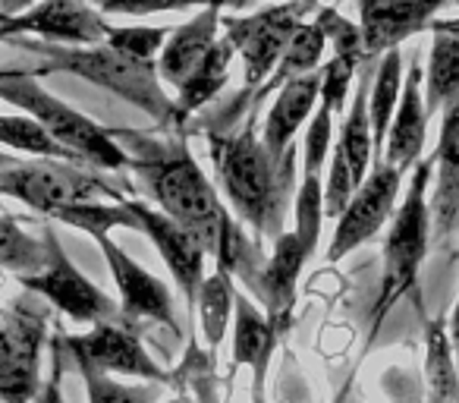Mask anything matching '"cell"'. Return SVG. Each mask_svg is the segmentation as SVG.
I'll return each instance as SVG.
<instances>
[{"instance_id": "6da1fadb", "label": "cell", "mask_w": 459, "mask_h": 403, "mask_svg": "<svg viewBox=\"0 0 459 403\" xmlns=\"http://www.w3.org/2000/svg\"><path fill=\"white\" fill-rule=\"evenodd\" d=\"M110 139L129 154V171L142 177L154 208L192 233L214 258L217 271L243 277L255 293L258 275L268 258L258 256V243L233 224L217 186L204 177L186 145V129H126L110 127Z\"/></svg>"}, {"instance_id": "7402d4cb", "label": "cell", "mask_w": 459, "mask_h": 403, "mask_svg": "<svg viewBox=\"0 0 459 403\" xmlns=\"http://www.w3.org/2000/svg\"><path fill=\"white\" fill-rule=\"evenodd\" d=\"M281 334L268 321L264 309L255 300L237 290V306H233V365H249L252 369V390H264L271 359H274Z\"/></svg>"}, {"instance_id": "5b68a950", "label": "cell", "mask_w": 459, "mask_h": 403, "mask_svg": "<svg viewBox=\"0 0 459 403\" xmlns=\"http://www.w3.org/2000/svg\"><path fill=\"white\" fill-rule=\"evenodd\" d=\"M0 101L13 104L22 114L39 120L66 152L76 154L82 164L98 167V171H123L129 167V154L110 139L104 127L79 114L66 101L45 89L39 76L29 70H0Z\"/></svg>"}, {"instance_id": "b9f144b4", "label": "cell", "mask_w": 459, "mask_h": 403, "mask_svg": "<svg viewBox=\"0 0 459 403\" xmlns=\"http://www.w3.org/2000/svg\"><path fill=\"white\" fill-rule=\"evenodd\" d=\"M350 390H352V375H350V381H346V384H343V388H340V394H337V397H333V400H331V403H346V397H350Z\"/></svg>"}, {"instance_id": "7c38bea8", "label": "cell", "mask_w": 459, "mask_h": 403, "mask_svg": "<svg viewBox=\"0 0 459 403\" xmlns=\"http://www.w3.org/2000/svg\"><path fill=\"white\" fill-rule=\"evenodd\" d=\"M0 26L10 39L35 35L39 41L73 48H95L104 45L110 35L104 13H98L89 0H39L35 7L22 10L16 16L0 13Z\"/></svg>"}, {"instance_id": "ba28073f", "label": "cell", "mask_w": 459, "mask_h": 403, "mask_svg": "<svg viewBox=\"0 0 459 403\" xmlns=\"http://www.w3.org/2000/svg\"><path fill=\"white\" fill-rule=\"evenodd\" d=\"M45 265L41 271L29 277H20V284L29 293H39L54 309L66 315V319L79 321V325H98V321H114L123 319L120 302H114L101 287L89 281L76 265L66 258L64 246H60L54 227H45Z\"/></svg>"}, {"instance_id": "7bdbcfd3", "label": "cell", "mask_w": 459, "mask_h": 403, "mask_svg": "<svg viewBox=\"0 0 459 403\" xmlns=\"http://www.w3.org/2000/svg\"><path fill=\"white\" fill-rule=\"evenodd\" d=\"M20 158H13L10 152H0V167H10V164H16Z\"/></svg>"}, {"instance_id": "f6af8a7d", "label": "cell", "mask_w": 459, "mask_h": 403, "mask_svg": "<svg viewBox=\"0 0 459 403\" xmlns=\"http://www.w3.org/2000/svg\"><path fill=\"white\" fill-rule=\"evenodd\" d=\"M0 41H7V32H4V26H0Z\"/></svg>"}, {"instance_id": "ac0fdd59", "label": "cell", "mask_w": 459, "mask_h": 403, "mask_svg": "<svg viewBox=\"0 0 459 403\" xmlns=\"http://www.w3.org/2000/svg\"><path fill=\"white\" fill-rule=\"evenodd\" d=\"M428 139V108H425V73L412 60L403 79L400 108L390 123L387 142H384V161L396 171L409 173L421 161Z\"/></svg>"}, {"instance_id": "bcb514c9", "label": "cell", "mask_w": 459, "mask_h": 403, "mask_svg": "<svg viewBox=\"0 0 459 403\" xmlns=\"http://www.w3.org/2000/svg\"><path fill=\"white\" fill-rule=\"evenodd\" d=\"M302 4H315V0H302Z\"/></svg>"}, {"instance_id": "d6a6232c", "label": "cell", "mask_w": 459, "mask_h": 403, "mask_svg": "<svg viewBox=\"0 0 459 403\" xmlns=\"http://www.w3.org/2000/svg\"><path fill=\"white\" fill-rule=\"evenodd\" d=\"M296 202V237L302 240V246L308 250V256L318 252V243H321V224H325V183L321 177H306L302 173V183L293 196Z\"/></svg>"}, {"instance_id": "f546056e", "label": "cell", "mask_w": 459, "mask_h": 403, "mask_svg": "<svg viewBox=\"0 0 459 403\" xmlns=\"http://www.w3.org/2000/svg\"><path fill=\"white\" fill-rule=\"evenodd\" d=\"M76 365L85 381L89 403H160V381L123 384V381H114L110 372L98 369V365H89V363H76Z\"/></svg>"}, {"instance_id": "4dcf8cb0", "label": "cell", "mask_w": 459, "mask_h": 403, "mask_svg": "<svg viewBox=\"0 0 459 403\" xmlns=\"http://www.w3.org/2000/svg\"><path fill=\"white\" fill-rule=\"evenodd\" d=\"M45 240H35L16 224L13 218L0 215V268L13 271L20 277H29L41 271L45 265Z\"/></svg>"}, {"instance_id": "277c9868", "label": "cell", "mask_w": 459, "mask_h": 403, "mask_svg": "<svg viewBox=\"0 0 459 403\" xmlns=\"http://www.w3.org/2000/svg\"><path fill=\"white\" fill-rule=\"evenodd\" d=\"M434 158H421L412 167V180L390 218L387 243H384V275L381 290H377L375 309H371V337L381 331L390 309L415 287L419 271L428 258V243H431V202H428V186H431Z\"/></svg>"}, {"instance_id": "f1b7e54d", "label": "cell", "mask_w": 459, "mask_h": 403, "mask_svg": "<svg viewBox=\"0 0 459 403\" xmlns=\"http://www.w3.org/2000/svg\"><path fill=\"white\" fill-rule=\"evenodd\" d=\"M0 145L13 148V152H26L35 158H60V161H82L73 152H66L39 120H32L29 114H0Z\"/></svg>"}, {"instance_id": "60d3db41", "label": "cell", "mask_w": 459, "mask_h": 403, "mask_svg": "<svg viewBox=\"0 0 459 403\" xmlns=\"http://www.w3.org/2000/svg\"><path fill=\"white\" fill-rule=\"evenodd\" d=\"M35 4H39V0H0V13L16 16V13H22V10L35 7Z\"/></svg>"}, {"instance_id": "74e56055", "label": "cell", "mask_w": 459, "mask_h": 403, "mask_svg": "<svg viewBox=\"0 0 459 403\" xmlns=\"http://www.w3.org/2000/svg\"><path fill=\"white\" fill-rule=\"evenodd\" d=\"M318 20H321V26H325L327 45L333 48V54H352V57L365 60V45H362L359 26H352V22L346 20V16H340L333 7L318 10Z\"/></svg>"}, {"instance_id": "30bf717a", "label": "cell", "mask_w": 459, "mask_h": 403, "mask_svg": "<svg viewBox=\"0 0 459 403\" xmlns=\"http://www.w3.org/2000/svg\"><path fill=\"white\" fill-rule=\"evenodd\" d=\"M45 309L16 306L0 321V403H32L41 390Z\"/></svg>"}, {"instance_id": "603a6c76", "label": "cell", "mask_w": 459, "mask_h": 403, "mask_svg": "<svg viewBox=\"0 0 459 403\" xmlns=\"http://www.w3.org/2000/svg\"><path fill=\"white\" fill-rule=\"evenodd\" d=\"M431 32L434 39L425 70L428 117H434L459 98V20H434Z\"/></svg>"}, {"instance_id": "cb8c5ba5", "label": "cell", "mask_w": 459, "mask_h": 403, "mask_svg": "<svg viewBox=\"0 0 459 403\" xmlns=\"http://www.w3.org/2000/svg\"><path fill=\"white\" fill-rule=\"evenodd\" d=\"M233 57H237V48H233V41H230L227 35H221V39L214 41V48L198 60V66L189 73V79L177 89L173 101H177L179 120L186 123L192 114H198V110L227 85Z\"/></svg>"}, {"instance_id": "d590c367", "label": "cell", "mask_w": 459, "mask_h": 403, "mask_svg": "<svg viewBox=\"0 0 459 403\" xmlns=\"http://www.w3.org/2000/svg\"><path fill=\"white\" fill-rule=\"evenodd\" d=\"M167 39H170V29H160V26H114L104 45H110L114 51L129 54V57L154 60L160 57Z\"/></svg>"}, {"instance_id": "1f68e13d", "label": "cell", "mask_w": 459, "mask_h": 403, "mask_svg": "<svg viewBox=\"0 0 459 403\" xmlns=\"http://www.w3.org/2000/svg\"><path fill=\"white\" fill-rule=\"evenodd\" d=\"M51 221H64V224L76 227V231L89 233H110L114 227H129V231H139L135 218L129 215L126 202H85V206H73L57 212Z\"/></svg>"}, {"instance_id": "8d00e7d4", "label": "cell", "mask_w": 459, "mask_h": 403, "mask_svg": "<svg viewBox=\"0 0 459 403\" xmlns=\"http://www.w3.org/2000/svg\"><path fill=\"white\" fill-rule=\"evenodd\" d=\"M104 16H152V13H179V10H204L211 4H243V0H89Z\"/></svg>"}, {"instance_id": "2e32d148", "label": "cell", "mask_w": 459, "mask_h": 403, "mask_svg": "<svg viewBox=\"0 0 459 403\" xmlns=\"http://www.w3.org/2000/svg\"><path fill=\"white\" fill-rule=\"evenodd\" d=\"M446 0H359V32L365 60H381L406 39L431 29Z\"/></svg>"}, {"instance_id": "7dc6e473", "label": "cell", "mask_w": 459, "mask_h": 403, "mask_svg": "<svg viewBox=\"0 0 459 403\" xmlns=\"http://www.w3.org/2000/svg\"><path fill=\"white\" fill-rule=\"evenodd\" d=\"M456 7H459V0H456Z\"/></svg>"}, {"instance_id": "e0dca14e", "label": "cell", "mask_w": 459, "mask_h": 403, "mask_svg": "<svg viewBox=\"0 0 459 403\" xmlns=\"http://www.w3.org/2000/svg\"><path fill=\"white\" fill-rule=\"evenodd\" d=\"M308 250L302 246V240L293 231H287L274 243V252L264 262L262 275H258L255 293L252 300L264 309L268 321L274 325L277 334H287L293 325L296 312V290H299V275L308 262Z\"/></svg>"}, {"instance_id": "8992f818", "label": "cell", "mask_w": 459, "mask_h": 403, "mask_svg": "<svg viewBox=\"0 0 459 403\" xmlns=\"http://www.w3.org/2000/svg\"><path fill=\"white\" fill-rule=\"evenodd\" d=\"M315 4H302V0H283L268 10H258L252 16H223V35L233 41L237 54L243 57V73H246V89L239 92V98L230 104L227 110L214 117L208 123V129H230L227 123L237 120L249 101L255 98V92L268 83V76L274 73V66L281 64L283 51L293 41V35L299 32V26L306 22V13Z\"/></svg>"}, {"instance_id": "ab89813d", "label": "cell", "mask_w": 459, "mask_h": 403, "mask_svg": "<svg viewBox=\"0 0 459 403\" xmlns=\"http://www.w3.org/2000/svg\"><path fill=\"white\" fill-rule=\"evenodd\" d=\"M446 334H450L453 353H456V363H459V296H456V306H453L450 319H446Z\"/></svg>"}, {"instance_id": "8fae6325", "label": "cell", "mask_w": 459, "mask_h": 403, "mask_svg": "<svg viewBox=\"0 0 459 403\" xmlns=\"http://www.w3.org/2000/svg\"><path fill=\"white\" fill-rule=\"evenodd\" d=\"M406 173L390 167L387 161L371 164L365 183L356 189V196L350 198L346 212L337 218L333 227V240L327 246V262H340L352 250H359L362 243H368L396 212V198H400V186Z\"/></svg>"}, {"instance_id": "3957f363", "label": "cell", "mask_w": 459, "mask_h": 403, "mask_svg": "<svg viewBox=\"0 0 459 403\" xmlns=\"http://www.w3.org/2000/svg\"><path fill=\"white\" fill-rule=\"evenodd\" d=\"M29 54H39L41 64L35 66V76L45 73H73L82 76L85 83L101 85L110 95L123 98L142 114H148L158 129H183L186 123L177 114V101L160 85V73L154 60L129 57L123 51H114L110 45L95 48H73V45H51L39 39H10Z\"/></svg>"}, {"instance_id": "5bb4252c", "label": "cell", "mask_w": 459, "mask_h": 403, "mask_svg": "<svg viewBox=\"0 0 459 403\" xmlns=\"http://www.w3.org/2000/svg\"><path fill=\"white\" fill-rule=\"evenodd\" d=\"M126 208L135 218L139 233H145V237L154 243V250L160 252V258H164L167 271H170L173 281H177L189 312H195L198 287H202V281H204V258H208L204 246L198 243L186 227H179L177 221L167 218V215L158 212L154 206L126 198Z\"/></svg>"}, {"instance_id": "484cf974", "label": "cell", "mask_w": 459, "mask_h": 403, "mask_svg": "<svg viewBox=\"0 0 459 403\" xmlns=\"http://www.w3.org/2000/svg\"><path fill=\"white\" fill-rule=\"evenodd\" d=\"M325 48H327V35H325V26H321L318 16H315L312 22H302L299 32L293 35V41H290L287 51H283L281 64H277L274 73L268 76V83L255 92V98H252V108H258V104H262V98L281 92V85H287L290 79L318 73V64H321V57H325Z\"/></svg>"}, {"instance_id": "e575fe53", "label": "cell", "mask_w": 459, "mask_h": 403, "mask_svg": "<svg viewBox=\"0 0 459 403\" xmlns=\"http://www.w3.org/2000/svg\"><path fill=\"white\" fill-rule=\"evenodd\" d=\"M365 60L352 57V54H333L325 66H321V101L333 110V114H346V104H350V85L356 79L359 66Z\"/></svg>"}, {"instance_id": "f35d334b", "label": "cell", "mask_w": 459, "mask_h": 403, "mask_svg": "<svg viewBox=\"0 0 459 403\" xmlns=\"http://www.w3.org/2000/svg\"><path fill=\"white\" fill-rule=\"evenodd\" d=\"M32 403H64V394H60V363H57V356H54L51 375H48V381H41V390L35 394Z\"/></svg>"}, {"instance_id": "d4e9b609", "label": "cell", "mask_w": 459, "mask_h": 403, "mask_svg": "<svg viewBox=\"0 0 459 403\" xmlns=\"http://www.w3.org/2000/svg\"><path fill=\"white\" fill-rule=\"evenodd\" d=\"M403 54L400 51H387L375 66V76H371V89H368V117H371V139H375V164L384 161V142H387L390 123L394 114L400 108V95H403Z\"/></svg>"}, {"instance_id": "44dd1931", "label": "cell", "mask_w": 459, "mask_h": 403, "mask_svg": "<svg viewBox=\"0 0 459 403\" xmlns=\"http://www.w3.org/2000/svg\"><path fill=\"white\" fill-rule=\"evenodd\" d=\"M321 101V73L296 76L287 85H281L274 98V108L268 110V120L262 127V145L271 154H287L293 148V139L306 120H312L315 108Z\"/></svg>"}, {"instance_id": "4316f807", "label": "cell", "mask_w": 459, "mask_h": 403, "mask_svg": "<svg viewBox=\"0 0 459 403\" xmlns=\"http://www.w3.org/2000/svg\"><path fill=\"white\" fill-rule=\"evenodd\" d=\"M428 403H459V363L444 319H425Z\"/></svg>"}, {"instance_id": "83f0119b", "label": "cell", "mask_w": 459, "mask_h": 403, "mask_svg": "<svg viewBox=\"0 0 459 403\" xmlns=\"http://www.w3.org/2000/svg\"><path fill=\"white\" fill-rule=\"evenodd\" d=\"M198 321H202V334L208 350L214 353L223 344V334L233 319V306H237V277L230 271H214L204 277L198 287Z\"/></svg>"}, {"instance_id": "ee69618b", "label": "cell", "mask_w": 459, "mask_h": 403, "mask_svg": "<svg viewBox=\"0 0 459 403\" xmlns=\"http://www.w3.org/2000/svg\"><path fill=\"white\" fill-rule=\"evenodd\" d=\"M252 403H268L264 400V390H252Z\"/></svg>"}, {"instance_id": "ffe728a7", "label": "cell", "mask_w": 459, "mask_h": 403, "mask_svg": "<svg viewBox=\"0 0 459 403\" xmlns=\"http://www.w3.org/2000/svg\"><path fill=\"white\" fill-rule=\"evenodd\" d=\"M223 7L227 4H211V7L198 10L189 22H183L177 32H170L164 51L158 57V73L173 89H179L189 79V73L198 66V60L221 39L217 32H221V22H223Z\"/></svg>"}, {"instance_id": "9c48e42d", "label": "cell", "mask_w": 459, "mask_h": 403, "mask_svg": "<svg viewBox=\"0 0 459 403\" xmlns=\"http://www.w3.org/2000/svg\"><path fill=\"white\" fill-rule=\"evenodd\" d=\"M368 89L371 76H362L356 85L350 108L343 114L340 139L331 152V171L325 183V215L337 221L346 212L350 198L365 183L371 164H375V139H371V117H368Z\"/></svg>"}, {"instance_id": "d6986e66", "label": "cell", "mask_w": 459, "mask_h": 403, "mask_svg": "<svg viewBox=\"0 0 459 403\" xmlns=\"http://www.w3.org/2000/svg\"><path fill=\"white\" fill-rule=\"evenodd\" d=\"M437 177H434L431 221L437 224L440 237L459 231V98L440 110V136L434 152Z\"/></svg>"}, {"instance_id": "836d02e7", "label": "cell", "mask_w": 459, "mask_h": 403, "mask_svg": "<svg viewBox=\"0 0 459 403\" xmlns=\"http://www.w3.org/2000/svg\"><path fill=\"white\" fill-rule=\"evenodd\" d=\"M333 110L325 101H318L312 120L306 127V139H302V173L306 177H321L325 173V161L333 152Z\"/></svg>"}, {"instance_id": "52a82bcc", "label": "cell", "mask_w": 459, "mask_h": 403, "mask_svg": "<svg viewBox=\"0 0 459 403\" xmlns=\"http://www.w3.org/2000/svg\"><path fill=\"white\" fill-rule=\"evenodd\" d=\"M0 196L16 198L48 218L85 202H126L123 192L98 173V167L60 158H20L16 164L0 167Z\"/></svg>"}, {"instance_id": "4fadbf2b", "label": "cell", "mask_w": 459, "mask_h": 403, "mask_svg": "<svg viewBox=\"0 0 459 403\" xmlns=\"http://www.w3.org/2000/svg\"><path fill=\"white\" fill-rule=\"evenodd\" d=\"M57 344L66 346L76 363L98 365L110 375L117 372V375L145 378V381H167L164 369L145 350L129 319L98 321L85 334H64L57 337Z\"/></svg>"}, {"instance_id": "9a60e30c", "label": "cell", "mask_w": 459, "mask_h": 403, "mask_svg": "<svg viewBox=\"0 0 459 403\" xmlns=\"http://www.w3.org/2000/svg\"><path fill=\"white\" fill-rule=\"evenodd\" d=\"M98 243V250L104 252V262L110 268L117 290H120V312L123 319H148L167 325L177 331V315H173V293L160 277H154L152 271H145L133 256L120 250L110 240V233H95L91 237Z\"/></svg>"}, {"instance_id": "7a4b0ae2", "label": "cell", "mask_w": 459, "mask_h": 403, "mask_svg": "<svg viewBox=\"0 0 459 403\" xmlns=\"http://www.w3.org/2000/svg\"><path fill=\"white\" fill-rule=\"evenodd\" d=\"M208 154L214 164L217 183L223 196L233 206L237 218L252 231L258 240H281L287 206L296 186V148L287 154H271L262 145V136L255 127L243 123L233 129H208Z\"/></svg>"}]
</instances>
